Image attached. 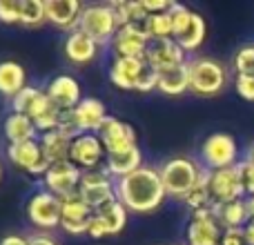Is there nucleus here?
<instances>
[{"label":"nucleus","mask_w":254,"mask_h":245,"mask_svg":"<svg viewBox=\"0 0 254 245\" xmlns=\"http://www.w3.org/2000/svg\"><path fill=\"white\" fill-rule=\"evenodd\" d=\"M116 198L134 214H152L167 198L161 172L156 167L143 165L134 174L116 181Z\"/></svg>","instance_id":"1"},{"label":"nucleus","mask_w":254,"mask_h":245,"mask_svg":"<svg viewBox=\"0 0 254 245\" xmlns=\"http://www.w3.org/2000/svg\"><path fill=\"white\" fill-rule=\"evenodd\" d=\"M203 170H205V167L198 165V163L190 156H172L158 167L167 196L179 198V201H183L194 189V185L201 181Z\"/></svg>","instance_id":"2"},{"label":"nucleus","mask_w":254,"mask_h":245,"mask_svg":"<svg viewBox=\"0 0 254 245\" xmlns=\"http://www.w3.org/2000/svg\"><path fill=\"white\" fill-rule=\"evenodd\" d=\"M170 16H172V22H174V40L188 54L196 52L205 43V36H207L205 18L179 2L172 4Z\"/></svg>","instance_id":"3"},{"label":"nucleus","mask_w":254,"mask_h":245,"mask_svg":"<svg viewBox=\"0 0 254 245\" xmlns=\"http://www.w3.org/2000/svg\"><path fill=\"white\" fill-rule=\"evenodd\" d=\"M190 67V92L198 96H216L225 89L228 71L219 61L207 56L192 58L188 62Z\"/></svg>","instance_id":"4"},{"label":"nucleus","mask_w":254,"mask_h":245,"mask_svg":"<svg viewBox=\"0 0 254 245\" xmlns=\"http://www.w3.org/2000/svg\"><path fill=\"white\" fill-rule=\"evenodd\" d=\"M78 29L94 38L98 45H110L121 27L112 4H87L80 13Z\"/></svg>","instance_id":"5"},{"label":"nucleus","mask_w":254,"mask_h":245,"mask_svg":"<svg viewBox=\"0 0 254 245\" xmlns=\"http://www.w3.org/2000/svg\"><path fill=\"white\" fill-rule=\"evenodd\" d=\"M201 163L210 172L239 165L241 161H239V145L234 136L225 134V131H216V134L207 136L201 145Z\"/></svg>","instance_id":"6"},{"label":"nucleus","mask_w":254,"mask_h":245,"mask_svg":"<svg viewBox=\"0 0 254 245\" xmlns=\"http://www.w3.org/2000/svg\"><path fill=\"white\" fill-rule=\"evenodd\" d=\"M27 219L34 228L49 232L54 228H61V216H63V198L54 196L52 192H47L45 187H40L38 192H34L27 201Z\"/></svg>","instance_id":"7"},{"label":"nucleus","mask_w":254,"mask_h":245,"mask_svg":"<svg viewBox=\"0 0 254 245\" xmlns=\"http://www.w3.org/2000/svg\"><path fill=\"white\" fill-rule=\"evenodd\" d=\"M78 196L92 207L94 212L103 210L105 205L119 201L116 198V181L105 172V167L92 172H83Z\"/></svg>","instance_id":"8"},{"label":"nucleus","mask_w":254,"mask_h":245,"mask_svg":"<svg viewBox=\"0 0 254 245\" xmlns=\"http://www.w3.org/2000/svg\"><path fill=\"white\" fill-rule=\"evenodd\" d=\"M80 181H83V170L71 161H63L49 165L47 174L43 176V187L58 198H69L78 194Z\"/></svg>","instance_id":"9"},{"label":"nucleus","mask_w":254,"mask_h":245,"mask_svg":"<svg viewBox=\"0 0 254 245\" xmlns=\"http://www.w3.org/2000/svg\"><path fill=\"white\" fill-rule=\"evenodd\" d=\"M210 194H212V205L214 203H232L246 198V185H243L241 167H225V170L210 172Z\"/></svg>","instance_id":"10"},{"label":"nucleus","mask_w":254,"mask_h":245,"mask_svg":"<svg viewBox=\"0 0 254 245\" xmlns=\"http://www.w3.org/2000/svg\"><path fill=\"white\" fill-rule=\"evenodd\" d=\"M223 228L212 214V207L192 212L185 225V245H221Z\"/></svg>","instance_id":"11"},{"label":"nucleus","mask_w":254,"mask_h":245,"mask_svg":"<svg viewBox=\"0 0 254 245\" xmlns=\"http://www.w3.org/2000/svg\"><path fill=\"white\" fill-rule=\"evenodd\" d=\"M105 158H107V152L103 140L98 138V134H80L71 140L69 161L76 167H80L83 172L105 167Z\"/></svg>","instance_id":"12"},{"label":"nucleus","mask_w":254,"mask_h":245,"mask_svg":"<svg viewBox=\"0 0 254 245\" xmlns=\"http://www.w3.org/2000/svg\"><path fill=\"white\" fill-rule=\"evenodd\" d=\"M7 158L18 170L27 172L31 176H40V179L47 174L49 165H52L47 161V156H45L43 145H40L38 138L27 140V143H18V145H7Z\"/></svg>","instance_id":"13"},{"label":"nucleus","mask_w":254,"mask_h":245,"mask_svg":"<svg viewBox=\"0 0 254 245\" xmlns=\"http://www.w3.org/2000/svg\"><path fill=\"white\" fill-rule=\"evenodd\" d=\"M147 69H149V65L145 58L112 56L107 76H110V83L114 87L123 89V92H138V85Z\"/></svg>","instance_id":"14"},{"label":"nucleus","mask_w":254,"mask_h":245,"mask_svg":"<svg viewBox=\"0 0 254 245\" xmlns=\"http://www.w3.org/2000/svg\"><path fill=\"white\" fill-rule=\"evenodd\" d=\"M127 225V207L121 201H114L105 205L103 210H96L89 219L87 237L92 239H105L121 234Z\"/></svg>","instance_id":"15"},{"label":"nucleus","mask_w":254,"mask_h":245,"mask_svg":"<svg viewBox=\"0 0 254 245\" xmlns=\"http://www.w3.org/2000/svg\"><path fill=\"white\" fill-rule=\"evenodd\" d=\"M145 61H147V65L152 67L156 74L167 71V69H174V67H181V65H188L190 62L188 52H185L174 38L149 43L147 54H145Z\"/></svg>","instance_id":"16"},{"label":"nucleus","mask_w":254,"mask_h":245,"mask_svg":"<svg viewBox=\"0 0 254 245\" xmlns=\"http://www.w3.org/2000/svg\"><path fill=\"white\" fill-rule=\"evenodd\" d=\"M98 138L103 140L107 154H119L125 152V149L138 145V136H136V129L127 122L119 121L116 116H107L103 127L98 129Z\"/></svg>","instance_id":"17"},{"label":"nucleus","mask_w":254,"mask_h":245,"mask_svg":"<svg viewBox=\"0 0 254 245\" xmlns=\"http://www.w3.org/2000/svg\"><path fill=\"white\" fill-rule=\"evenodd\" d=\"M112 54L123 58H145L149 47V38L143 25H125L116 31L114 40L110 43Z\"/></svg>","instance_id":"18"},{"label":"nucleus","mask_w":254,"mask_h":245,"mask_svg":"<svg viewBox=\"0 0 254 245\" xmlns=\"http://www.w3.org/2000/svg\"><path fill=\"white\" fill-rule=\"evenodd\" d=\"M49 101L63 112H69L83 101V92H80V83L69 74H58L45 87Z\"/></svg>","instance_id":"19"},{"label":"nucleus","mask_w":254,"mask_h":245,"mask_svg":"<svg viewBox=\"0 0 254 245\" xmlns=\"http://www.w3.org/2000/svg\"><path fill=\"white\" fill-rule=\"evenodd\" d=\"M94 210L76 194V196L63 198V216H61V228L71 237L78 234H87L89 219H92Z\"/></svg>","instance_id":"20"},{"label":"nucleus","mask_w":254,"mask_h":245,"mask_svg":"<svg viewBox=\"0 0 254 245\" xmlns=\"http://www.w3.org/2000/svg\"><path fill=\"white\" fill-rule=\"evenodd\" d=\"M71 112H74V121L78 125L80 134H98L105 119L110 116L105 103L94 96H85Z\"/></svg>","instance_id":"21"},{"label":"nucleus","mask_w":254,"mask_h":245,"mask_svg":"<svg viewBox=\"0 0 254 245\" xmlns=\"http://www.w3.org/2000/svg\"><path fill=\"white\" fill-rule=\"evenodd\" d=\"M83 4L78 0H45V16L58 29H78V20L83 13Z\"/></svg>","instance_id":"22"},{"label":"nucleus","mask_w":254,"mask_h":245,"mask_svg":"<svg viewBox=\"0 0 254 245\" xmlns=\"http://www.w3.org/2000/svg\"><path fill=\"white\" fill-rule=\"evenodd\" d=\"M52 105L54 103L49 101V96H47L45 89L36 87V85H27V87L11 101V112L25 114L34 121V119H38L40 114H45Z\"/></svg>","instance_id":"23"},{"label":"nucleus","mask_w":254,"mask_h":245,"mask_svg":"<svg viewBox=\"0 0 254 245\" xmlns=\"http://www.w3.org/2000/svg\"><path fill=\"white\" fill-rule=\"evenodd\" d=\"M2 136H4V140H7V145H18V143H27V140L40 138L34 121L25 114H18V112H9V114L4 116Z\"/></svg>","instance_id":"24"},{"label":"nucleus","mask_w":254,"mask_h":245,"mask_svg":"<svg viewBox=\"0 0 254 245\" xmlns=\"http://www.w3.org/2000/svg\"><path fill=\"white\" fill-rule=\"evenodd\" d=\"M98 47L101 45L94 38H89L87 34H83L80 29L69 31V36L65 38V56L74 65H87V62H92L98 54Z\"/></svg>","instance_id":"25"},{"label":"nucleus","mask_w":254,"mask_h":245,"mask_svg":"<svg viewBox=\"0 0 254 245\" xmlns=\"http://www.w3.org/2000/svg\"><path fill=\"white\" fill-rule=\"evenodd\" d=\"M140 167H143V152H140L138 145H134V147L119 152V154H107V158H105V172L114 181L134 174Z\"/></svg>","instance_id":"26"},{"label":"nucleus","mask_w":254,"mask_h":245,"mask_svg":"<svg viewBox=\"0 0 254 245\" xmlns=\"http://www.w3.org/2000/svg\"><path fill=\"white\" fill-rule=\"evenodd\" d=\"M212 214L219 221V225L223 230H243L250 223V214H248V205L246 198L241 201H232V203H214L212 205Z\"/></svg>","instance_id":"27"},{"label":"nucleus","mask_w":254,"mask_h":245,"mask_svg":"<svg viewBox=\"0 0 254 245\" xmlns=\"http://www.w3.org/2000/svg\"><path fill=\"white\" fill-rule=\"evenodd\" d=\"M27 87V71L20 62L2 61L0 62V96L16 98Z\"/></svg>","instance_id":"28"},{"label":"nucleus","mask_w":254,"mask_h":245,"mask_svg":"<svg viewBox=\"0 0 254 245\" xmlns=\"http://www.w3.org/2000/svg\"><path fill=\"white\" fill-rule=\"evenodd\" d=\"M156 92L165 94V96H181V94L190 92V67L181 65L174 69H167L158 74V89Z\"/></svg>","instance_id":"29"},{"label":"nucleus","mask_w":254,"mask_h":245,"mask_svg":"<svg viewBox=\"0 0 254 245\" xmlns=\"http://www.w3.org/2000/svg\"><path fill=\"white\" fill-rule=\"evenodd\" d=\"M40 145H43V152L47 156V161L52 163H63L69 161V152H71V138L67 134H63L61 129L49 131V134L40 136Z\"/></svg>","instance_id":"30"},{"label":"nucleus","mask_w":254,"mask_h":245,"mask_svg":"<svg viewBox=\"0 0 254 245\" xmlns=\"http://www.w3.org/2000/svg\"><path fill=\"white\" fill-rule=\"evenodd\" d=\"M140 25H143V29H145V34H147L149 43H154V40L174 38V22H172L170 11L152 13V16H147L143 22H140Z\"/></svg>","instance_id":"31"},{"label":"nucleus","mask_w":254,"mask_h":245,"mask_svg":"<svg viewBox=\"0 0 254 245\" xmlns=\"http://www.w3.org/2000/svg\"><path fill=\"white\" fill-rule=\"evenodd\" d=\"M114 7L119 27L125 25H140L147 18V11L143 7V0H121V2H110Z\"/></svg>","instance_id":"32"},{"label":"nucleus","mask_w":254,"mask_h":245,"mask_svg":"<svg viewBox=\"0 0 254 245\" xmlns=\"http://www.w3.org/2000/svg\"><path fill=\"white\" fill-rule=\"evenodd\" d=\"M190 212L203 210V207H212V194H210V170H203L201 181L194 185V189L183 198Z\"/></svg>","instance_id":"33"},{"label":"nucleus","mask_w":254,"mask_h":245,"mask_svg":"<svg viewBox=\"0 0 254 245\" xmlns=\"http://www.w3.org/2000/svg\"><path fill=\"white\" fill-rule=\"evenodd\" d=\"M45 20V0H20V25L38 27Z\"/></svg>","instance_id":"34"},{"label":"nucleus","mask_w":254,"mask_h":245,"mask_svg":"<svg viewBox=\"0 0 254 245\" xmlns=\"http://www.w3.org/2000/svg\"><path fill=\"white\" fill-rule=\"evenodd\" d=\"M237 76H254V45H246L234 56Z\"/></svg>","instance_id":"35"},{"label":"nucleus","mask_w":254,"mask_h":245,"mask_svg":"<svg viewBox=\"0 0 254 245\" xmlns=\"http://www.w3.org/2000/svg\"><path fill=\"white\" fill-rule=\"evenodd\" d=\"M0 22L20 25V0H0Z\"/></svg>","instance_id":"36"},{"label":"nucleus","mask_w":254,"mask_h":245,"mask_svg":"<svg viewBox=\"0 0 254 245\" xmlns=\"http://www.w3.org/2000/svg\"><path fill=\"white\" fill-rule=\"evenodd\" d=\"M237 94L246 101L254 103V76H237Z\"/></svg>","instance_id":"37"},{"label":"nucleus","mask_w":254,"mask_h":245,"mask_svg":"<svg viewBox=\"0 0 254 245\" xmlns=\"http://www.w3.org/2000/svg\"><path fill=\"white\" fill-rule=\"evenodd\" d=\"M239 167H241V174H243L246 194H248V196H254V163H250V161L246 158V161L239 163Z\"/></svg>","instance_id":"38"},{"label":"nucleus","mask_w":254,"mask_h":245,"mask_svg":"<svg viewBox=\"0 0 254 245\" xmlns=\"http://www.w3.org/2000/svg\"><path fill=\"white\" fill-rule=\"evenodd\" d=\"M172 4L174 2H170V0H143V7H145V11H147V16H152V13L170 11Z\"/></svg>","instance_id":"39"},{"label":"nucleus","mask_w":254,"mask_h":245,"mask_svg":"<svg viewBox=\"0 0 254 245\" xmlns=\"http://www.w3.org/2000/svg\"><path fill=\"white\" fill-rule=\"evenodd\" d=\"M221 245H248L246 237H243V230H223Z\"/></svg>","instance_id":"40"},{"label":"nucleus","mask_w":254,"mask_h":245,"mask_svg":"<svg viewBox=\"0 0 254 245\" xmlns=\"http://www.w3.org/2000/svg\"><path fill=\"white\" fill-rule=\"evenodd\" d=\"M29 245H58L56 239L49 237L47 232H36L29 237Z\"/></svg>","instance_id":"41"},{"label":"nucleus","mask_w":254,"mask_h":245,"mask_svg":"<svg viewBox=\"0 0 254 245\" xmlns=\"http://www.w3.org/2000/svg\"><path fill=\"white\" fill-rule=\"evenodd\" d=\"M0 245H29V237H22V234H7V237L0 241Z\"/></svg>","instance_id":"42"},{"label":"nucleus","mask_w":254,"mask_h":245,"mask_svg":"<svg viewBox=\"0 0 254 245\" xmlns=\"http://www.w3.org/2000/svg\"><path fill=\"white\" fill-rule=\"evenodd\" d=\"M243 237H246L248 245H254V221H250V223L243 228Z\"/></svg>","instance_id":"43"},{"label":"nucleus","mask_w":254,"mask_h":245,"mask_svg":"<svg viewBox=\"0 0 254 245\" xmlns=\"http://www.w3.org/2000/svg\"><path fill=\"white\" fill-rule=\"evenodd\" d=\"M246 205H248V214H250V221H254V196H246Z\"/></svg>","instance_id":"44"},{"label":"nucleus","mask_w":254,"mask_h":245,"mask_svg":"<svg viewBox=\"0 0 254 245\" xmlns=\"http://www.w3.org/2000/svg\"><path fill=\"white\" fill-rule=\"evenodd\" d=\"M248 161L254 163V143L250 145V152H248Z\"/></svg>","instance_id":"45"},{"label":"nucleus","mask_w":254,"mask_h":245,"mask_svg":"<svg viewBox=\"0 0 254 245\" xmlns=\"http://www.w3.org/2000/svg\"><path fill=\"white\" fill-rule=\"evenodd\" d=\"M0 179H2V165H0Z\"/></svg>","instance_id":"46"}]
</instances>
